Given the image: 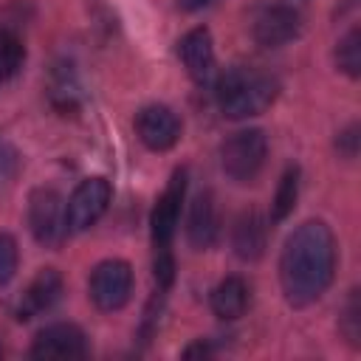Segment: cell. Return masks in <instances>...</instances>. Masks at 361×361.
Segmentation results:
<instances>
[{"label":"cell","mask_w":361,"mask_h":361,"mask_svg":"<svg viewBox=\"0 0 361 361\" xmlns=\"http://www.w3.org/2000/svg\"><path fill=\"white\" fill-rule=\"evenodd\" d=\"M296 197H299V166H288L279 178V186H276V195L271 203V220L282 223L293 212Z\"/></svg>","instance_id":"16"},{"label":"cell","mask_w":361,"mask_h":361,"mask_svg":"<svg viewBox=\"0 0 361 361\" xmlns=\"http://www.w3.org/2000/svg\"><path fill=\"white\" fill-rule=\"evenodd\" d=\"M62 290H65V282H62V274L56 268H39L37 276L28 282V288L23 290L20 302H17V319L20 322H28L45 310H51L59 299H62Z\"/></svg>","instance_id":"12"},{"label":"cell","mask_w":361,"mask_h":361,"mask_svg":"<svg viewBox=\"0 0 361 361\" xmlns=\"http://www.w3.org/2000/svg\"><path fill=\"white\" fill-rule=\"evenodd\" d=\"M217 231H220V223H217V206H214V197L212 192H197L192 206H189V220H186V240L192 248L197 251H206L214 245L217 240Z\"/></svg>","instance_id":"13"},{"label":"cell","mask_w":361,"mask_h":361,"mask_svg":"<svg viewBox=\"0 0 361 361\" xmlns=\"http://www.w3.org/2000/svg\"><path fill=\"white\" fill-rule=\"evenodd\" d=\"M90 299L99 310H121L133 296V268L124 259H104L90 271Z\"/></svg>","instance_id":"6"},{"label":"cell","mask_w":361,"mask_h":361,"mask_svg":"<svg viewBox=\"0 0 361 361\" xmlns=\"http://www.w3.org/2000/svg\"><path fill=\"white\" fill-rule=\"evenodd\" d=\"M178 56L186 68V73L192 76V82L197 85H209L214 76V42H212V31L206 25H197L192 31H186L178 42Z\"/></svg>","instance_id":"11"},{"label":"cell","mask_w":361,"mask_h":361,"mask_svg":"<svg viewBox=\"0 0 361 361\" xmlns=\"http://www.w3.org/2000/svg\"><path fill=\"white\" fill-rule=\"evenodd\" d=\"M183 355H186V358H195V355H212V347H209V341H195V344H189V347L183 350Z\"/></svg>","instance_id":"23"},{"label":"cell","mask_w":361,"mask_h":361,"mask_svg":"<svg viewBox=\"0 0 361 361\" xmlns=\"http://www.w3.org/2000/svg\"><path fill=\"white\" fill-rule=\"evenodd\" d=\"M31 358L37 361H71V358H85L87 355V338L82 327L71 322H54L42 327L34 336V344L28 350Z\"/></svg>","instance_id":"8"},{"label":"cell","mask_w":361,"mask_h":361,"mask_svg":"<svg viewBox=\"0 0 361 361\" xmlns=\"http://www.w3.org/2000/svg\"><path fill=\"white\" fill-rule=\"evenodd\" d=\"M341 333L350 344H358L361 338V305H358V290L350 293L347 305H344V316H341Z\"/></svg>","instance_id":"20"},{"label":"cell","mask_w":361,"mask_h":361,"mask_svg":"<svg viewBox=\"0 0 361 361\" xmlns=\"http://www.w3.org/2000/svg\"><path fill=\"white\" fill-rule=\"evenodd\" d=\"M268 158V138L259 127L231 133L220 147V166L234 183H251Z\"/></svg>","instance_id":"3"},{"label":"cell","mask_w":361,"mask_h":361,"mask_svg":"<svg viewBox=\"0 0 361 361\" xmlns=\"http://www.w3.org/2000/svg\"><path fill=\"white\" fill-rule=\"evenodd\" d=\"M336 65L350 79H358V73H361V31L358 28H350L338 39V45H336Z\"/></svg>","instance_id":"17"},{"label":"cell","mask_w":361,"mask_h":361,"mask_svg":"<svg viewBox=\"0 0 361 361\" xmlns=\"http://www.w3.org/2000/svg\"><path fill=\"white\" fill-rule=\"evenodd\" d=\"M254 39L265 48H279L285 42H290L293 37H299L302 31V8L296 3H268L259 8V14L254 17Z\"/></svg>","instance_id":"9"},{"label":"cell","mask_w":361,"mask_h":361,"mask_svg":"<svg viewBox=\"0 0 361 361\" xmlns=\"http://www.w3.org/2000/svg\"><path fill=\"white\" fill-rule=\"evenodd\" d=\"M231 245H234V254L243 262H254V259H259L265 254L268 226H265V217L257 209H248V212H243L237 217L234 231H231Z\"/></svg>","instance_id":"14"},{"label":"cell","mask_w":361,"mask_h":361,"mask_svg":"<svg viewBox=\"0 0 361 361\" xmlns=\"http://www.w3.org/2000/svg\"><path fill=\"white\" fill-rule=\"evenodd\" d=\"M276 79L251 65H234L217 79V107L226 118H251L265 113L276 99Z\"/></svg>","instance_id":"2"},{"label":"cell","mask_w":361,"mask_h":361,"mask_svg":"<svg viewBox=\"0 0 361 361\" xmlns=\"http://www.w3.org/2000/svg\"><path fill=\"white\" fill-rule=\"evenodd\" d=\"M248 302H251V290H248V282L243 276H226V279H220L214 285L212 296H209L212 313L217 319H226V322L240 319L248 310Z\"/></svg>","instance_id":"15"},{"label":"cell","mask_w":361,"mask_h":361,"mask_svg":"<svg viewBox=\"0 0 361 361\" xmlns=\"http://www.w3.org/2000/svg\"><path fill=\"white\" fill-rule=\"evenodd\" d=\"M336 147L344 158H355V152H358V124H350L347 130H341L338 138H336Z\"/></svg>","instance_id":"22"},{"label":"cell","mask_w":361,"mask_h":361,"mask_svg":"<svg viewBox=\"0 0 361 361\" xmlns=\"http://www.w3.org/2000/svg\"><path fill=\"white\" fill-rule=\"evenodd\" d=\"M113 197V189L107 183V178H85L73 195L65 203V214H68V231H87L90 226L99 223V217L107 212Z\"/></svg>","instance_id":"7"},{"label":"cell","mask_w":361,"mask_h":361,"mask_svg":"<svg viewBox=\"0 0 361 361\" xmlns=\"http://www.w3.org/2000/svg\"><path fill=\"white\" fill-rule=\"evenodd\" d=\"M186 195V169H175L166 189L152 206L149 214V228H152V251L155 257H169L172 254V237L180 220V206Z\"/></svg>","instance_id":"5"},{"label":"cell","mask_w":361,"mask_h":361,"mask_svg":"<svg viewBox=\"0 0 361 361\" xmlns=\"http://www.w3.org/2000/svg\"><path fill=\"white\" fill-rule=\"evenodd\" d=\"M23 59H25L23 39L14 31L0 28V82L11 79L23 68Z\"/></svg>","instance_id":"18"},{"label":"cell","mask_w":361,"mask_h":361,"mask_svg":"<svg viewBox=\"0 0 361 361\" xmlns=\"http://www.w3.org/2000/svg\"><path fill=\"white\" fill-rule=\"evenodd\" d=\"M28 228L34 240L45 248H59L68 234L65 200L51 186H37L28 195Z\"/></svg>","instance_id":"4"},{"label":"cell","mask_w":361,"mask_h":361,"mask_svg":"<svg viewBox=\"0 0 361 361\" xmlns=\"http://www.w3.org/2000/svg\"><path fill=\"white\" fill-rule=\"evenodd\" d=\"M17 172H20V155H17V149L6 138H0V192L14 183Z\"/></svg>","instance_id":"21"},{"label":"cell","mask_w":361,"mask_h":361,"mask_svg":"<svg viewBox=\"0 0 361 361\" xmlns=\"http://www.w3.org/2000/svg\"><path fill=\"white\" fill-rule=\"evenodd\" d=\"M17 262H20V251L14 237L0 231V288L11 282V276L17 274Z\"/></svg>","instance_id":"19"},{"label":"cell","mask_w":361,"mask_h":361,"mask_svg":"<svg viewBox=\"0 0 361 361\" xmlns=\"http://www.w3.org/2000/svg\"><path fill=\"white\" fill-rule=\"evenodd\" d=\"M336 276V237L324 220L296 226L279 254V285L293 307L313 305Z\"/></svg>","instance_id":"1"},{"label":"cell","mask_w":361,"mask_h":361,"mask_svg":"<svg viewBox=\"0 0 361 361\" xmlns=\"http://www.w3.org/2000/svg\"><path fill=\"white\" fill-rule=\"evenodd\" d=\"M214 0H178V6L183 8V11H200V8H206V6H212Z\"/></svg>","instance_id":"24"},{"label":"cell","mask_w":361,"mask_h":361,"mask_svg":"<svg viewBox=\"0 0 361 361\" xmlns=\"http://www.w3.org/2000/svg\"><path fill=\"white\" fill-rule=\"evenodd\" d=\"M135 135L152 152H166L180 141V118L166 104H147L135 113Z\"/></svg>","instance_id":"10"}]
</instances>
